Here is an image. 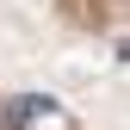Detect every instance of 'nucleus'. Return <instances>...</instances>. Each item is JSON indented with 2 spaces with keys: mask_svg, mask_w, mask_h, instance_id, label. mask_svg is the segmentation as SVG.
<instances>
[{
  "mask_svg": "<svg viewBox=\"0 0 130 130\" xmlns=\"http://www.w3.org/2000/svg\"><path fill=\"white\" fill-rule=\"evenodd\" d=\"M12 124L19 130H74L68 105H56L50 93H19V99H12Z\"/></svg>",
  "mask_w": 130,
  "mask_h": 130,
  "instance_id": "1",
  "label": "nucleus"
}]
</instances>
